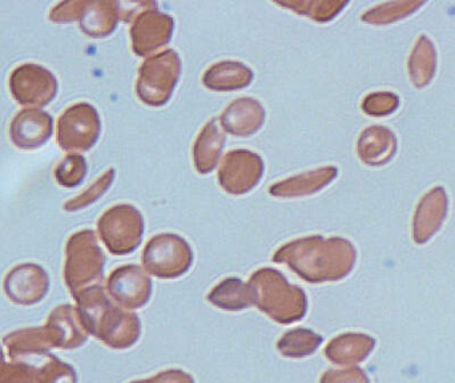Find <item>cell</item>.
<instances>
[{"instance_id":"6da1fadb","label":"cell","mask_w":455,"mask_h":383,"mask_svg":"<svg viewBox=\"0 0 455 383\" xmlns=\"http://www.w3.org/2000/svg\"><path fill=\"white\" fill-rule=\"evenodd\" d=\"M286 264L307 283L339 281L352 272L355 249L342 238L309 237L286 243L273 257Z\"/></svg>"},{"instance_id":"7a4b0ae2","label":"cell","mask_w":455,"mask_h":383,"mask_svg":"<svg viewBox=\"0 0 455 383\" xmlns=\"http://www.w3.org/2000/svg\"><path fill=\"white\" fill-rule=\"evenodd\" d=\"M80 302V318L88 333L115 350H125L138 344L141 323L138 315L111 304L103 289L87 291Z\"/></svg>"},{"instance_id":"3957f363","label":"cell","mask_w":455,"mask_h":383,"mask_svg":"<svg viewBox=\"0 0 455 383\" xmlns=\"http://www.w3.org/2000/svg\"><path fill=\"white\" fill-rule=\"evenodd\" d=\"M251 305L281 325L299 323L307 315V299L299 286L291 285L275 269L257 270L248 283Z\"/></svg>"},{"instance_id":"277c9868","label":"cell","mask_w":455,"mask_h":383,"mask_svg":"<svg viewBox=\"0 0 455 383\" xmlns=\"http://www.w3.org/2000/svg\"><path fill=\"white\" fill-rule=\"evenodd\" d=\"M194 254L188 243L176 235L152 238L144 249L143 265L152 275L164 280L179 278L188 272Z\"/></svg>"},{"instance_id":"5b68a950","label":"cell","mask_w":455,"mask_h":383,"mask_svg":"<svg viewBox=\"0 0 455 383\" xmlns=\"http://www.w3.org/2000/svg\"><path fill=\"white\" fill-rule=\"evenodd\" d=\"M108 291L112 299L125 309H140L151 299V278L141 267L125 265L112 273L108 280Z\"/></svg>"},{"instance_id":"8992f818","label":"cell","mask_w":455,"mask_h":383,"mask_svg":"<svg viewBox=\"0 0 455 383\" xmlns=\"http://www.w3.org/2000/svg\"><path fill=\"white\" fill-rule=\"evenodd\" d=\"M448 211V198L443 188H435L422 198L413 219V238L425 243L435 235Z\"/></svg>"},{"instance_id":"52a82bcc","label":"cell","mask_w":455,"mask_h":383,"mask_svg":"<svg viewBox=\"0 0 455 383\" xmlns=\"http://www.w3.org/2000/svg\"><path fill=\"white\" fill-rule=\"evenodd\" d=\"M376 347V339L368 334L345 333L326 345L325 357L334 365L353 366L363 363Z\"/></svg>"},{"instance_id":"ba28073f","label":"cell","mask_w":455,"mask_h":383,"mask_svg":"<svg viewBox=\"0 0 455 383\" xmlns=\"http://www.w3.org/2000/svg\"><path fill=\"white\" fill-rule=\"evenodd\" d=\"M100 229L101 237L111 253H131L140 245L143 225L139 216L123 217L122 221L119 217L104 219Z\"/></svg>"},{"instance_id":"9c48e42d","label":"cell","mask_w":455,"mask_h":383,"mask_svg":"<svg viewBox=\"0 0 455 383\" xmlns=\"http://www.w3.org/2000/svg\"><path fill=\"white\" fill-rule=\"evenodd\" d=\"M92 233H85L77 237L80 246H75L74 272L72 286L82 285L93 280H101L103 275V251L96 245Z\"/></svg>"},{"instance_id":"30bf717a","label":"cell","mask_w":455,"mask_h":383,"mask_svg":"<svg viewBox=\"0 0 455 383\" xmlns=\"http://www.w3.org/2000/svg\"><path fill=\"white\" fill-rule=\"evenodd\" d=\"M323 342V337L310 329H291L278 339L277 350L283 357L299 360L315 355Z\"/></svg>"},{"instance_id":"8fae6325","label":"cell","mask_w":455,"mask_h":383,"mask_svg":"<svg viewBox=\"0 0 455 383\" xmlns=\"http://www.w3.org/2000/svg\"><path fill=\"white\" fill-rule=\"evenodd\" d=\"M208 301L227 312H241L251 305L248 285L237 278H228L219 283L211 291Z\"/></svg>"},{"instance_id":"7c38bea8","label":"cell","mask_w":455,"mask_h":383,"mask_svg":"<svg viewBox=\"0 0 455 383\" xmlns=\"http://www.w3.org/2000/svg\"><path fill=\"white\" fill-rule=\"evenodd\" d=\"M435 69V51L427 37L421 36L409 61L411 80L417 87H424L432 80Z\"/></svg>"},{"instance_id":"4fadbf2b","label":"cell","mask_w":455,"mask_h":383,"mask_svg":"<svg viewBox=\"0 0 455 383\" xmlns=\"http://www.w3.org/2000/svg\"><path fill=\"white\" fill-rule=\"evenodd\" d=\"M320 383H371V379L360 368L329 369L321 376Z\"/></svg>"},{"instance_id":"5bb4252c","label":"cell","mask_w":455,"mask_h":383,"mask_svg":"<svg viewBox=\"0 0 455 383\" xmlns=\"http://www.w3.org/2000/svg\"><path fill=\"white\" fill-rule=\"evenodd\" d=\"M398 99L392 93H379L369 98L365 103V111L373 115H387L397 108Z\"/></svg>"},{"instance_id":"9a60e30c","label":"cell","mask_w":455,"mask_h":383,"mask_svg":"<svg viewBox=\"0 0 455 383\" xmlns=\"http://www.w3.org/2000/svg\"><path fill=\"white\" fill-rule=\"evenodd\" d=\"M131 383H196L194 377L180 369L160 371L151 379H139Z\"/></svg>"}]
</instances>
